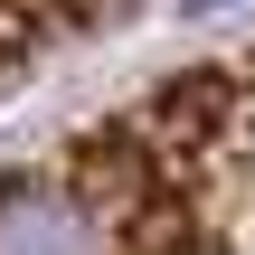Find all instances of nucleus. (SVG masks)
I'll return each instance as SVG.
<instances>
[{"label": "nucleus", "instance_id": "f257e3e1", "mask_svg": "<svg viewBox=\"0 0 255 255\" xmlns=\"http://www.w3.org/2000/svg\"><path fill=\"white\" fill-rule=\"evenodd\" d=\"M0 255H255V47L9 161Z\"/></svg>", "mask_w": 255, "mask_h": 255}, {"label": "nucleus", "instance_id": "f03ea898", "mask_svg": "<svg viewBox=\"0 0 255 255\" xmlns=\"http://www.w3.org/2000/svg\"><path fill=\"white\" fill-rule=\"evenodd\" d=\"M95 19H57V9H0V76H19L28 57H47L57 38H76Z\"/></svg>", "mask_w": 255, "mask_h": 255}]
</instances>
